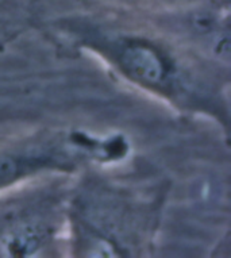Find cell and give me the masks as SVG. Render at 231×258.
I'll return each instance as SVG.
<instances>
[{"instance_id": "6da1fadb", "label": "cell", "mask_w": 231, "mask_h": 258, "mask_svg": "<svg viewBox=\"0 0 231 258\" xmlns=\"http://www.w3.org/2000/svg\"><path fill=\"white\" fill-rule=\"evenodd\" d=\"M122 65L134 79L146 84H158L165 76V67L160 55L143 45L126 47L122 53Z\"/></svg>"}, {"instance_id": "7a4b0ae2", "label": "cell", "mask_w": 231, "mask_h": 258, "mask_svg": "<svg viewBox=\"0 0 231 258\" xmlns=\"http://www.w3.org/2000/svg\"><path fill=\"white\" fill-rule=\"evenodd\" d=\"M17 173V164L9 157H0V184L7 182Z\"/></svg>"}]
</instances>
